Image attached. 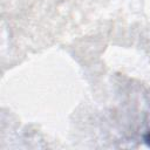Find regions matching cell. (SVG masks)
Returning <instances> with one entry per match:
<instances>
[{
  "label": "cell",
  "instance_id": "cell-1",
  "mask_svg": "<svg viewBox=\"0 0 150 150\" xmlns=\"http://www.w3.org/2000/svg\"><path fill=\"white\" fill-rule=\"evenodd\" d=\"M144 142H145V144L148 146H150V131L146 135H144Z\"/></svg>",
  "mask_w": 150,
  "mask_h": 150
}]
</instances>
